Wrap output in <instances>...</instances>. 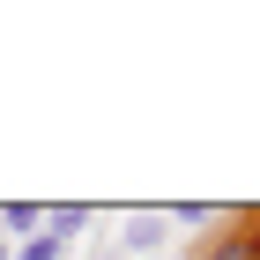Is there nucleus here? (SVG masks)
<instances>
[{
	"label": "nucleus",
	"instance_id": "nucleus-1",
	"mask_svg": "<svg viewBox=\"0 0 260 260\" xmlns=\"http://www.w3.org/2000/svg\"><path fill=\"white\" fill-rule=\"evenodd\" d=\"M112 253H119V260H156V253H171V216H164V208H126L119 231H112Z\"/></svg>",
	"mask_w": 260,
	"mask_h": 260
},
{
	"label": "nucleus",
	"instance_id": "nucleus-5",
	"mask_svg": "<svg viewBox=\"0 0 260 260\" xmlns=\"http://www.w3.org/2000/svg\"><path fill=\"white\" fill-rule=\"evenodd\" d=\"M15 260H67V245L38 231V238H22V245H15Z\"/></svg>",
	"mask_w": 260,
	"mask_h": 260
},
{
	"label": "nucleus",
	"instance_id": "nucleus-7",
	"mask_svg": "<svg viewBox=\"0 0 260 260\" xmlns=\"http://www.w3.org/2000/svg\"><path fill=\"white\" fill-rule=\"evenodd\" d=\"M89 260H119V253H112V245H104V253H89Z\"/></svg>",
	"mask_w": 260,
	"mask_h": 260
},
{
	"label": "nucleus",
	"instance_id": "nucleus-2",
	"mask_svg": "<svg viewBox=\"0 0 260 260\" xmlns=\"http://www.w3.org/2000/svg\"><path fill=\"white\" fill-rule=\"evenodd\" d=\"M238 231H208V245H201V260H260V208H245V216H231Z\"/></svg>",
	"mask_w": 260,
	"mask_h": 260
},
{
	"label": "nucleus",
	"instance_id": "nucleus-4",
	"mask_svg": "<svg viewBox=\"0 0 260 260\" xmlns=\"http://www.w3.org/2000/svg\"><path fill=\"white\" fill-rule=\"evenodd\" d=\"M0 223H8V231H22V238H38V231H45V201H8V208H0Z\"/></svg>",
	"mask_w": 260,
	"mask_h": 260
},
{
	"label": "nucleus",
	"instance_id": "nucleus-6",
	"mask_svg": "<svg viewBox=\"0 0 260 260\" xmlns=\"http://www.w3.org/2000/svg\"><path fill=\"white\" fill-rule=\"evenodd\" d=\"M0 260H15V245H8V238H0Z\"/></svg>",
	"mask_w": 260,
	"mask_h": 260
},
{
	"label": "nucleus",
	"instance_id": "nucleus-3",
	"mask_svg": "<svg viewBox=\"0 0 260 260\" xmlns=\"http://www.w3.org/2000/svg\"><path fill=\"white\" fill-rule=\"evenodd\" d=\"M82 223H89V201H52V208H45V238L75 245V238H82Z\"/></svg>",
	"mask_w": 260,
	"mask_h": 260
}]
</instances>
